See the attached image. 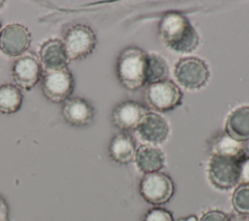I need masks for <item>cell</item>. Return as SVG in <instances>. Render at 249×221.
Segmentation results:
<instances>
[{"mask_svg": "<svg viewBox=\"0 0 249 221\" xmlns=\"http://www.w3.org/2000/svg\"><path fill=\"white\" fill-rule=\"evenodd\" d=\"M134 159L139 170L145 174L160 171L165 162L163 152L153 144L140 145L136 150Z\"/></svg>", "mask_w": 249, "mask_h": 221, "instance_id": "15", "label": "cell"}, {"mask_svg": "<svg viewBox=\"0 0 249 221\" xmlns=\"http://www.w3.org/2000/svg\"><path fill=\"white\" fill-rule=\"evenodd\" d=\"M174 75L177 82L189 90H198L209 79L207 64L200 58L190 56L181 58L175 65Z\"/></svg>", "mask_w": 249, "mask_h": 221, "instance_id": "6", "label": "cell"}, {"mask_svg": "<svg viewBox=\"0 0 249 221\" xmlns=\"http://www.w3.org/2000/svg\"><path fill=\"white\" fill-rule=\"evenodd\" d=\"M231 203L234 210L240 215H249V185L240 184L233 192Z\"/></svg>", "mask_w": 249, "mask_h": 221, "instance_id": "21", "label": "cell"}, {"mask_svg": "<svg viewBox=\"0 0 249 221\" xmlns=\"http://www.w3.org/2000/svg\"><path fill=\"white\" fill-rule=\"evenodd\" d=\"M143 221H174L172 213L162 207H153L144 215Z\"/></svg>", "mask_w": 249, "mask_h": 221, "instance_id": "22", "label": "cell"}, {"mask_svg": "<svg viewBox=\"0 0 249 221\" xmlns=\"http://www.w3.org/2000/svg\"><path fill=\"white\" fill-rule=\"evenodd\" d=\"M168 64L165 59L157 54L146 55V83L151 85L167 80Z\"/></svg>", "mask_w": 249, "mask_h": 221, "instance_id": "20", "label": "cell"}, {"mask_svg": "<svg viewBox=\"0 0 249 221\" xmlns=\"http://www.w3.org/2000/svg\"><path fill=\"white\" fill-rule=\"evenodd\" d=\"M225 132L239 142L249 140V106L238 107L228 116Z\"/></svg>", "mask_w": 249, "mask_h": 221, "instance_id": "16", "label": "cell"}, {"mask_svg": "<svg viewBox=\"0 0 249 221\" xmlns=\"http://www.w3.org/2000/svg\"><path fill=\"white\" fill-rule=\"evenodd\" d=\"M0 28H1V22H0Z\"/></svg>", "mask_w": 249, "mask_h": 221, "instance_id": "30", "label": "cell"}, {"mask_svg": "<svg viewBox=\"0 0 249 221\" xmlns=\"http://www.w3.org/2000/svg\"><path fill=\"white\" fill-rule=\"evenodd\" d=\"M149 111L139 102L127 100L116 106L112 113V122L122 130L137 129Z\"/></svg>", "mask_w": 249, "mask_h": 221, "instance_id": "10", "label": "cell"}, {"mask_svg": "<svg viewBox=\"0 0 249 221\" xmlns=\"http://www.w3.org/2000/svg\"><path fill=\"white\" fill-rule=\"evenodd\" d=\"M198 221H230V217L221 210L213 209L203 213Z\"/></svg>", "mask_w": 249, "mask_h": 221, "instance_id": "23", "label": "cell"}, {"mask_svg": "<svg viewBox=\"0 0 249 221\" xmlns=\"http://www.w3.org/2000/svg\"><path fill=\"white\" fill-rule=\"evenodd\" d=\"M145 97L148 105L153 109L167 112L181 105L183 93L173 82L165 80L149 85Z\"/></svg>", "mask_w": 249, "mask_h": 221, "instance_id": "7", "label": "cell"}, {"mask_svg": "<svg viewBox=\"0 0 249 221\" xmlns=\"http://www.w3.org/2000/svg\"><path fill=\"white\" fill-rule=\"evenodd\" d=\"M242 160L211 156L208 164V178L210 182L221 190L232 188L239 181V169Z\"/></svg>", "mask_w": 249, "mask_h": 221, "instance_id": "5", "label": "cell"}, {"mask_svg": "<svg viewBox=\"0 0 249 221\" xmlns=\"http://www.w3.org/2000/svg\"><path fill=\"white\" fill-rule=\"evenodd\" d=\"M159 34L168 49L179 54L192 53L199 44L198 34L190 20L180 13L165 14L159 24Z\"/></svg>", "mask_w": 249, "mask_h": 221, "instance_id": "1", "label": "cell"}, {"mask_svg": "<svg viewBox=\"0 0 249 221\" xmlns=\"http://www.w3.org/2000/svg\"><path fill=\"white\" fill-rule=\"evenodd\" d=\"M62 116L71 126L86 127L93 121L94 108L85 98H68L62 106Z\"/></svg>", "mask_w": 249, "mask_h": 221, "instance_id": "12", "label": "cell"}, {"mask_svg": "<svg viewBox=\"0 0 249 221\" xmlns=\"http://www.w3.org/2000/svg\"><path fill=\"white\" fill-rule=\"evenodd\" d=\"M136 146L134 139L127 133L116 134L109 144V155L111 159L120 165L130 163L135 157Z\"/></svg>", "mask_w": 249, "mask_h": 221, "instance_id": "17", "label": "cell"}, {"mask_svg": "<svg viewBox=\"0 0 249 221\" xmlns=\"http://www.w3.org/2000/svg\"><path fill=\"white\" fill-rule=\"evenodd\" d=\"M140 136L151 144H160L165 141L169 134V126L166 120L155 112H148L137 129Z\"/></svg>", "mask_w": 249, "mask_h": 221, "instance_id": "13", "label": "cell"}, {"mask_svg": "<svg viewBox=\"0 0 249 221\" xmlns=\"http://www.w3.org/2000/svg\"><path fill=\"white\" fill-rule=\"evenodd\" d=\"M74 79L67 69L45 71L42 78V91L44 95L52 102L66 101L74 91Z\"/></svg>", "mask_w": 249, "mask_h": 221, "instance_id": "8", "label": "cell"}, {"mask_svg": "<svg viewBox=\"0 0 249 221\" xmlns=\"http://www.w3.org/2000/svg\"><path fill=\"white\" fill-rule=\"evenodd\" d=\"M146 55L147 53L137 47H128L120 54L117 75L126 90L136 91L146 84Z\"/></svg>", "mask_w": 249, "mask_h": 221, "instance_id": "2", "label": "cell"}, {"mask_svg": "<svg viewBox=\"0 0 249 221\" xmlns=\"http://www.w3.org/2000/svg\"><path fill=\"white\" fill-rule=\"evenodd\" d=\"M186 221H198V220H197L196 216L191 215V216H188V217L186 218Z\"/></svg>", "mask_w": 249, "mask_h": 221, "instance_id": "27", "label": "cell"}, {"mask_svg": "<svg viewBox=\"0 0 249 221\" xmlns=\"http://www.w3.org/2000/svg\"><path fill=\"white\" fill-rule=\"evenodd\" d=\"M30 42L29 30L18 23L9 24L0 32V50L10 56L22 55L29 48Z\"/></svg>", "mask_w": 249, "mask_h": 221, "instance_id": "9", "label": "cell"}, {"mask_svg": "<svg viewBox=\"0 0 249 221\" xmlns=\"http://www.w3.org/2000/svg\"><path fill=\"white\" fill-rule=\"evenodd\" d=\"M230 221H249V218L244 215H232L230 217Z\"/></svg>", "mask_w": 249, "mask_h": 221, "instance_id": "26", "label": "cell"}, {"mask_svg": "<svg viewBox=\"0 0 249 221\" xmlns=\"http://www.w3.org/2000/svg\"><path fill=\"white\" fill-rule=\"evenodd\" d=\"M211 156H223L242 160L246 157L243 142L236 141L227 134L216 136L210 144Z\"/></svg>", "mask_w": 249, "mask_h": 221, "instance_id": "18", "label": "cell"}, {"mask_svg": "<svg viewBox=\"0 0 249 221\" xmlns=\"http://www.w3.org/2000/svg\"><path fill=\"white\" fill-rule=\"evenodd\" d=\"M139 192L147 203L154 205H160L172 198L174 194V183L163 172L146 173L141 178Z\"/></svg>", "mask_w": 249, "mask_h": 221, "instance_id": "3", "label": "cell"}, {"mask_svg": "<svg viewBox=\"0 0 249 221\" xmlns=\"http://www.w3.org/2000/svg\"><path fill=\"white\" fill-rule=\"evenodd\" d=\"M238 183L249 185V157H245L240 163Z\"/></svg>", "mask_w": 249, "mask_h": 221, "instance_id": "24", "label": "cell"}, {"mask_svg": "<svg viewBox=\"0 0 249 221\" xmlns=\"http://www.w3.org/2000/svg\"><path fill=\"white\" fill-rule=\"evenodd\" d=\"M177 221H186V218H180V219H178Z\"/></svg>", "mask_w": 249, "mask_h": 221, "instance_id": "29", "label": "cell"}, {"mask_svg": "<svg viewBox=\"0 0 249 221\" xmlns=\"http://www.w3.org/2000/svg\"><path fill=\"white\" fill-rule=\"evenodd\" d=\"M0 221H10L9 205L6 200L0 195Z\"/></svg>", "mask_w": 249, "mask_h": 221, "instance_id": "25", "label": "cell"}, {"mask_svg": "<svg viewBox=\"0 0 249 221\" xmlns=\"http://www.w3.org/2000/svg\"><path fill=\"white\" fill-rule=\"evenodd\" d=\"M3 4H4V1H2V0H0V8H2V6H3Z\"/></svg>", "mask_w": 249, "mask_h": 221, "instance_id": "28", "label": "cell"}, {"mask_svg": "<svg viewBox=\"0 0 249 221\" xmlns=\"http://www.w3.org/2000/svg\"><path fill=\"white\" fill-rule=\"evenodd\" d=\"M63 45L69 60H80L92 53L96 36L89 26L76 24L67 30Z\"/></svg>", "mask_w": 249, "mask_h": 221, "instance_id": "4", "label": "cell"}, {"mask_svg": "<svg viewBox=\"0 0 249 221\" xmlns=\"http://www.w3.org/2000/svg\"><path fill=\"white\" fill-rule=\"evenodd\" d=\"M13 79L16 84L26 91L36 86L43 75V68L36 57L25 55L18 58L12 69Z\"/></svg>", "mask_w": 249, "mask_h": 221, "instance_id": "11", "label": "cell"}, {"mask_svg": "<svg viewBox=\"0 0 249 221\" xmlns=\"http://www.w3.org/2000/svg\"><path fill=\"white\" fill-rule=\"evenodd\" d=\"M40 58L44 64L45 71H53L67 68L69 59L67 57L63 42L58 39H50L43 43L39 51Z\"/></svg>", "mask_w": 249, "mask_h": 221, "instance_id": "14", "label": "cell"}, {"mask_svg": "<svg viewBox=\"0 0 249 221\" xmlns=\"http://www.w3.org/2000/svg\"><path fill=\"white\" fill-rule=\"evenodd\" d=\"M23 95L19 89L11 84L0 86V113L13 114L19 110Z\"/></svg>", "mask_w": 249, "mask_h": 221, "instance_id": "19", "label": "cell"}]
</instances>
